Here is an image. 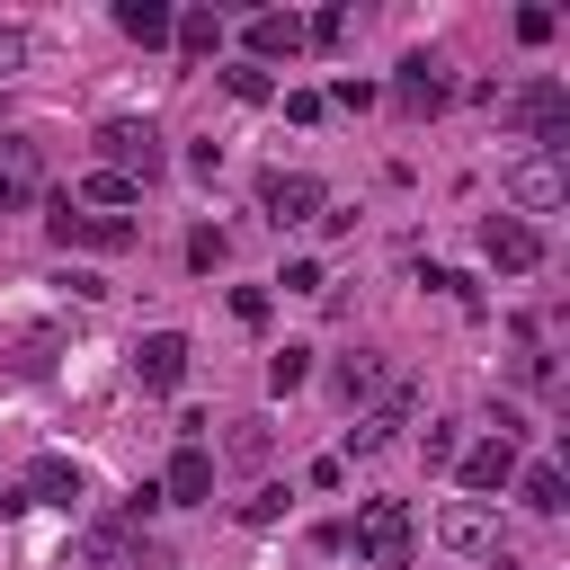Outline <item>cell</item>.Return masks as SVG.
<instances>
[{"instance_id":"6da1fadb","label":"cell","mask_w":570,"mask_h":570,"mask_svg":"<svg viewBox=\"0 0 570 570\" xmlns=\"http://www.w3.org/2000/svg\"><path fill=\"white\" fill-rule=\"evenodd\" d=\"M499 116H508V125H517L534 151H552V160L570 151V89H561L552 71H534L525 89H508V98H499Z\"/></svg>"},{"instance_id":"7a4b0ae2","label":"cell","mask_w":570,"mask_h":570,"mask_svg":"<svg viewBox=\"0 0 570 570\" xmlns=\"http://www.w3.org/2000/svg\"><path fill=\"white\" fill-rule=\"evenodd\" d=\"M98 169H116V178L151 187V178L169 169V151H160V125H151V116H107V125H98Z\"/></svg>"},{"instance_id":"3957f363","label":"cell","mask_w":570,"mask_h":570,"mask_svg":"<svg viewBox=\"0 0 570 570\" xmlns=\"http://www.w3.org/2000/svg\"><path fill=\"white\" fill-rule=\"evenodd\" d=\"M410 543H419V525H410L401 499H365L356 508V561L365 570H410Z\"/></svg>"},{"instance_id":"277c9868","label":"cell","mask_w":570,"mask_h":570,"mask_svg":"<svg viewBox=\"0 0 570 570\" xmlns=\"http://www.w3.org/2000/svg\"><path fill=\"white\" fill-rule=\"evenodd\" d=\"M80 561H89V570H160V543H151L134 517H98V525L80 534Z\"/></svg>"},{"instance_id":"5b68a950","label":"cell","mask_w":570,"mask_h":570,"mask_svg":"<svg viewBox=\"0 0 570 570\" xmlns=\"http://www.w3.org/2000/svg\"><path fill=\"white\" fill-rule=\"evenodd\" d=\"M321 205H330V187L312 178V169H267L258 178V214L285 232V223H321Z\"/></svg>"},{"instance_id":"8992f818","label":"cell","mask_w":570,"mask_h":570,"mask_svg":"<svg viewBox=\"0 0 570 570\" xmlns=\"http://www.w3.org/2000/svg\"><path fill=\"white\" fill-rule=\"evenodd\" d=\"M45 232L62 240V249H134V214H89V205H53L45 214Z\"/></svg>"},{"instance_id":"52a82bcc","label":"cell","mask_w":570,"mask_h":570,"mask_svg":"<svg viewBox=\"0 0 570 570\" xmlns=\"http://www.w3.org/2000/svg\"><path fill=\"white\" fill-rule=\"evenodd\" d=\"M80 490H89V472H80L71 454H36V463L18 472V499H9V508H80Z\"/></svg>"},{"instance_id":"ba28073f","label":"cell","mask_w":570,"mask_h":570,"mask_svg":"<svg viewBox=\"0 0 570 570\" xmlns=\"http://www.w3.org/2000/svg\"><path fill=\"white\" fill-rule=\"evenodd\" d=\"M445 98H454V71H445L436 53H410V62L392 71V107H401V116H436Z\"/></svg>"},{"instance_id":"9c48e42d","label":"cell","mask_w":570,"mask_h":570,"mask_svg":"<svg viewBox=\"0 0 570 570\" xmlns=\"http://www.w3.org/2000/svg\"><path fill=\"white\" fill-rule=\"evenodd\" d=\"M561 196H570V169H561L552 151H534V160L508 169V205H517V223H525V214H552Z\"/></svg>"},{"instance_id":"30bf717a","label":"cell","mask_w":570,"mask_h":570,"mask_svg":"<svg viewBox=\"0 0 570 570\" xmlns=\"http://www.w3.org/2000/svg\"><path fill=\"white\" fill-rule=\"evenodd\" d=\"M481 258H490L499 276H525V267H543V232L517 223V214H490V223H481Z\"/></svg>"},{"instance_id":"8fae6325","label":"cell","mask_w":570,"mask_h":570,"mask_svg":"<svg viewBox=\"0 0 570 570\" xmlns=\"http://www.w3.org/2000/svg\"><path fill=\"white\" fill-rule=\"evenodd\" d=\"M436 543H454V552H472V561H499V552H508V543H499V517H490L481 499L436 508Z\"/></svg>"},{"instance_id":"7c38bea8","label":"cell","mask_w":570,"mask_h":570,"mask_svg":"<svg viewBox=\"0 0 570 570\" xmlns=\"http://www.w3.org/2000/svg\"><path fill=\"white\" fill-rule=\"evenodd\" d=\"M160 499H169V508H205V499H214V445L178 436V454H169V472H160Z\"/></svg>"},{"instance_id":"4fadbf2b","label":"cell","mask_w":570,"mask_h":570,"mask_svg":"<svg viewBox=\"0 0 570 570\" xmlns=\"http://www.w3.org/2000/svg\"><path fill=\"white\" fill-rule=\"evenodd\" d=\"M36 187H45V151L27 134H0V214L36 205Z\"/></svg>"},{"instance_id":"5bb4252c","label":"cell","mask_w":570,"mask_h":570,"mask_svg":"<svg viewBox=\"0 0 570 570\" xmlns=\"http://www.w3.org/2000/svg\"><path fill=\"white\" fill-rule=\"evenodd\" d=\"M134 383H142V392H178V383H187V338H178V330H151V338L134 347Z\"/></svg>"},{"instance_id":"9a60e30c","label":"cell","mask_w":570,"mask_h":570,"mask_svg":"<svg viewBox=\"0 0 570 570\" xmlns=\"http://www.w3.org/2000/svg\"><path fill=\"white\" fill-rule=\"evenodd\" d=\"M401 419H410V383H383V401H374V410H356L347 454H383V445L401 436Z\"/></svg>"},{"instance_id":"2e32d148","label":"cell","mask_w":570,"mask_h":570,"mask_svg":"<svg viewBox=\"0 0 570 570\" xmlns=\"http://www.w3.org/2000/svg\"><path fill=\"white\" fill-rule=\"evenodd\" d=\"M454 472H463V490H472V499H490V490H508V481H517V445H508V436H481V445H463V454H454Z\"/></svg>"},{"instance_id":"e0dca14e","label":"cell","mask_w":570,"mask_h":570,"mask_svg":"<svg viewBox=\"0 0 570 570\" xmlns=\"http://www.w3.org/2000/svg\"><path fill=\"white\" fill-rule=\"evenodd\" d=\"M508 490H517L534 517H561V508H570V472H561L552 454H543V463H517V481H508Z\"/></svg>"},{"instance_id":"ac0fdd59","label":"cell","mask_w":570,"mask_h":570,"mask_svg":"<svg viewBox=\"0 0 570 570\" xmlns=\"http://www.w3.org/2000/svg\"><path fill=\"white\" fill-rule=\"evenodd\" d=\"M276 53H285V62L303 53V18H285V9H258V18H249V62L267 71Z\"/></svg>"},{"instance_id":"d6986e66","label":"cell","mask_w":570,"mask_h":570,"mask_svg":"<svg viewBox=\"0 0 570 570\" xmlns=\"http://www.w3.org/2000/svg\"><path fill=\"white\" fill-rule=\"evenodd\" d=\"M116 27H125L134 45H169V27H178V9H169V0H116Z\"/></svg>"},{"instance_id":"ffe728a7","label":"cell","mask_w":570,"mask_h":570,"mask_svg":"<svg viewBox=\"0 0 570 570\" xmlns=\"http://www.w3.org/2000/svg\"><path fill=\"white\" fill-rule=\"evenodd\" d=\"M169 45H178V53H214V45H223V18H214V9H178Z\"/></svg>"},{"instance_id":"44dd1931","label":"cell","mask_w":570,"mask_h":570,"mask_svg":"<svg viewBox=\"0 0 570 570\" xmlns=\"http://www.w3.org/2000/svg\"><path fill=\"white\" fill-rule=\"evenodd\" d=\"M134 196H142V187H134V178H116V169H89V187H80V205H89V214H116V205H134Z\"/></svg>"},{"instance_id":"7402d4cb","label":"cell","mask_w":570,"mask_h":570,"mask_svg":"<svg viewBox=\"0 0 570 570\" xmlns=\"http://www.w3.org/2000/svg\"><path fill=\"white\" fill-rule=\"evenodd\" d=\"M312 383V347H276L267 356V392H303Z\"/></svg>"},{"instance_id":"603a6c76","label":"cell","mask_w":570,"mask_h":570,"mask_svg":"<svg viewBox=\"0 0 570 570\" xmlns=\"http://www.w3.org/2000/svg\"><path fill=\"white\" fill-rule=\"evenodd\" d=\"M338 392H347V401H365V392H383V365H374V356L356 347V356L338 365Z\"/></svg>"},{"instance_id":"cb8c5ba5","label":"cell","mask_w":570,"mask_h":570,"mask_svg":"<svg viewBox=\"0 0 570 570\" xmlns=\"http://www.w3.org/2000/svg\"><path fill=\"white\" fill-rule=\"evenodd\" d=\"M303 45H321V53H330V45H347V9H338V0H330V9H312Z\"/></svg>"},{"instance_id":"d4e9b609","label":"cell","mask_w":570,"mask_h":570,"mask_svg":"<svg viewBox=\"0 0 570 570\" xmlns=\"http://www.w3.org/2000/svg\"><path fill=\"white\" fill-rule=\"evenodd\" d=\"M223 89H232V98H249V107H258V98H276V80H267L258 62H232V71H223Z\"/></svg>"},{"instance_id":"484cf974","label":"cell","mask_w":570,"mask_h":570,"mask_svg":"<svg viewBox=\"0 0 570 570\" xmlns=\"http://www.w3.org/2000/svg\"><path fill=\"white\" fill-rule=\"evenodd\" d=\"M187 267H196V276H214V267H223V232H214V223H196V232H187Z\"/></svg>"},{"instance_id":"4316f807","label":"cell","mask_w":570,"mask_h":570,"mask_svg":"<svg viewBox=\"0 0 570 570\" xmlns=\"http://www.w3.org/2000/svg\"><path fill=\"white\" fill-rule=\"evenodd\" d=\"M419 454H428V463H454V454H463V419H436V428L419 436Z\"/></svg>"},{"instance_id":"83f0119b","label":"cell","mask_w":570,"mask_h":570,"mask_svg":"<svg viewBox=\"0 0 570 570\" xmlns=\"http://www.w3.org/2000/svg\"><path fill=\"white\" fill-rule=\"evenodd\" d=\"M276 285H285V294H330V276H321L312 258H285V276H276Z\"/></svg>"},{"instance_id":"f1b7e54d","label":"cell","mask_w":570,"mask_h":570,"mask_svg":"<svg viewBox=\"0 0 570 570\" xmlns=\"http://www.w3.org/2000/svg\"><path fill=\"white\" fill-rule=\"evenodd\" d=\"M285 517V490H258V499H240V525H276Z\"/></svg>"},{"instance_id":"f546056e","label":"cell","mask_w":570,"mask_h":570,"mask_svg":"<svg viewBox=\"0 0 570 570\" xmlns=\"http://www.w3.org/2000/svg\"><path fill=\"white\" fill-rule=\"evenodd\" d=\"M552 27H561V18H552V9H543V0H534V9H517V36H525V45H543V36H552Z\"/></svg>"},{"instance_id":"4dcf8cb0","label":"cell","mask_w":570,"mask_h":570,"mask_svg":"<svg viewBox=\"0 0 570 570\" xmlns=\"http://www.w3.org/2000/svg\"><path fill=\"white\" fill-rule=\"evenodd\" d=\"M374 98H383V89H374V80H338V89H330V98H321V107H374Z\"/></svg>"},{"instance_id":"1f68e13d","label":"cell","mask_w":570,"mask_h":570,"mask_svg":"<svg viewBox=\"0 0 570 570\" xmlns=\"http://www.w3.org/2000/svg\"><path fill=\"white\" fill-rule=\"evenodd\" d=\"M232 454H240V463H258V454H267V428H258V419H240V428H232Z\"/></svg>"},{"instance_id":"d6a6232c","label":"cell","mask_w":570,"mask_h":570,"mask_svg":"<svg viewBox=\"0 0 570 570\" xmlns=\"http://www.w3.org/2000/svg\"><path fill=\"white\" fill-rule=\"evenodd\" d=\"M9 71H27V36H18V27H0V80H9Z\"/></svg>"},{"instance_id":"836d02e7","label":"cell","mask_w":570,"mask_h":570,"mask_svg":"<svg viewBox=\"0 0 570 570\" xmlns=\"http://www.w3.org/2000/svg\"><path fill=\"white\" fill-rule=\"evenodd\" d=\"M481 570H525V561H517V552H499V561H481Z\"/></svg>"}]
</instances>
